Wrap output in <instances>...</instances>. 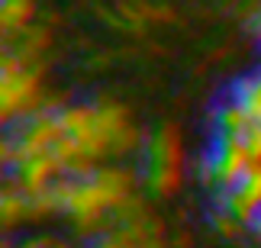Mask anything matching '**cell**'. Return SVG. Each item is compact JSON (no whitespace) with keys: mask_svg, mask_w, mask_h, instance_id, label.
Here are the masks:
<instances>
[{"mask_svg":"<svg viewBox=\"0 0 261 248\" xmlns=\"http://www.w3.org/2000/svg\"><path fill=\"white\" fill-rule=\"evenodd\" d=\"M213 126H216V139H248L255 120L236 100H229L226 106H219V110H216Z\"/></svg>","mask_w":261,"mask_h":248,"instance_id":"8","label":"cell"},{"mask_svg":"<svg viewBox=\"0 0 261 248\" xmlns=\"http://www.w3.org/2000/svg\"><path fill=\"white\" fill-rule=\"evenodd\" d=\"M94 248H171L162 219H155L133 197L103 229L94 235Z\"/></svg>","mask_w":261,"mask_h":248,"instance_id":"3","label":"cell"},{"mask_svg":"<svg viewBox=\"0 0 261 248\" xmlns=\"http://www.w3.org/2000/svg\"><path fill=\"white\" fill-rule=\"evenodd\" d=\"M58 126L68 139H74L84 152L103 164L107 158H123L136 152L142 142V132L133 123L126 106L100 100V103H74V106H58Z\"/></svg>","mask_w":261,"mask_h":248,"instance_id":"2","label":"cell"},{"mask_svg":"<svg viewBox=\"0 0 261 248\" xmlns=\"http://www.w3.org/2000/svg\"><path fill=\"white\" fill-rule=\"evenodd\" d=\"M219 200H223V210L232 213L242 226H255L261 216V161H252L248 174L232 190L219 194Z\"/></svg>","mask_w":261,"mask_h":248,"instance_id":"7","label":"cell"},{"mask_svg":"<svg viewBox=\"0 0 261 248\" xmlns=\"http://www.w3.org/2000/svg\"><path fill=\"white\" fill-rule=\"evenodd\" d=\"M255 33H258V36H261V13H258V16H255Z\"/></svg>","mask_w":261,"mask_h":248,"instance_id":"15","label":"cell"},{"mask_svg":"<svg viewBox=\"0 0 261 248\" xmlns=\"http://www.w3.org/2000/svg\"><path fill=\"white\" fill-rule=\"evenodd\" d=\"M36 19V0H4L0 4V23H4V36H16L33 26Z\"/></svg>","mask_w":261,"mask_h":248,"instance_id":"10","label":"cell"},{"mask_svg":"<svg viewBox=\"0 0 261 248\" xmlns=\"http://www.w3.org/2000/svg\"><path fill=\"white\" fill-rule=\"evenodd\" d=\"M19 248H68V245L58 242V239H29V242H23Z\"/></svg>","mask_w":261,"mask_h":248,"instance_id":"14","label":"cell"},{"mask_svg":"<svg viewBox=\"0 0 261 248\" xmlns=\"http://www.w3.org/2000/svg\"><path fill=\"white\" fill-rule=\"evenodd\" d=\"M232 100L252 116L255 123H261V74L258 77H242L232 87Z\"/></svg>","mask_w":261,"mask_h":248,"instance_id":"11","label":"cell"},{"mask_svg":"<svg viewBox=\"0 0 261 248\" xmlns=\"http://www.w3.org/2000/svg\"><path fill=\"white\" fill-rule=\"evenodd\" d=\"M245 142H248V152H252V158H255V161H261V123L252 126V132H248Z\"/></svg>","mask_w":261,"mask_h":248,"instance_id":"13","label":"cell"},{"mask_svg":"<svg viewBox=\"0 0 261 248\" xmlns=\"http://www.w3.org/2000/svg\"><path fill=\"white\" fill-rule=\"evenodd\" d=\"M184 135L174 123H165L148 142V184L155 197H174L184 184Z\"/></svg>","mask_w":261,"mask_h":248,"instance_id":"5","label":"cell"},{"mask_svg":"<svg viewBox=\"0 0 261 248\" xmlns=\"http://www.w3.org/2000/svg\"><path fill=\"white\" fill-rule=\"evenodd\" d=\"M252 152H248V142L245 139H216L213 152L206 155V164L213 171V184L216 190H232V187L242 181L252 168Z\"/></svg>","mask_w":261,"mask_h":248,"instance_id":"6","label":"cell"},{"mask_svg":"<svg viewBox=\"0 0 261 248\" xmlns=\"http://www.w3.org/2000/svg\"><path fill=\"white\" fill-rule=\"evenodd\" d=\"M39 110H42V65H26L13 55H4V74H0L4 123L26 120Z\"/></svg>","mask_w":261,"mask_h":248,"instance_id":"4","label":"cell"},{"mask_svg":"<svg viewBox=\"0 0 261 248\" xmlns=\"http://www.w3.org/2000/svg\"><path fill=\"white\" fill-rule=\"evenodd\" d=\"M213 226H216V232L223 235V239H236V235H239V226H242V223H239L232 213H226V210H223V213H216V216H213Z\"/></svg>","mask_w":261,"mask_h":248,"instance_id":"12","label":"cell"},{"mask_svg":"<svg viewBox=\"0 0 261 248\" xmlns=\"http://www.w3.org/2000/svg\"><path fill=\"white\" fill-rule=\"evenodd\" d=\"M0 216H4V229H7V232L13 229V226H19L23 219H33V200H29V194H26L16 181H10V184L4 187Z\"/></svg>","mask_w":261,"mask_h":248,"instance_id":"9","label":"cell"},{"mask_svg":"<svg viewBox=\"0 0 261 248\" xmlns=\"http://www.w3.org/2000/svg\"><path fill=\"white\" fill-rule=\"evenodd\" d=\"M136 197V177L129 168L100 164L90 174L58 177L55 203L84 235H97Z\"/></svg>","mask_w":261,"mask_h":248,"instance_id":"1","label":"cell"}]
</instances>
